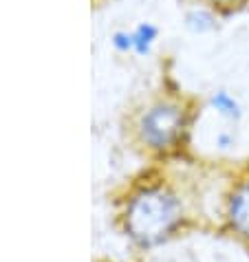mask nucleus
Here are the masks:
<instances>
[{
	"label": "nucleus",
	"instance_id": "nucleus-1",
	"mask_svg": "<svg viewBox=\"0 0 249 262\" xmlns=\"http://www.w3.org/2000/svg\"><path fill=\"white\" fill-rule=\"evenodd\" d=\"M181 223V203L163 187H146L128 203L123 227L141 247H155L177 229Z\"/></svg>",
	"mask_w": 249,
	"mask_h": 262
},
{
	"label": "nucleus",
	"instance_id": "nucleus-2",
	"mask_svg": "<svg viewBox=\"0 0 249 262\" xmlns=\"http://www.w3.org/2000/svg\"><path fill=\"white\" fill-rule=\"evenodd\" d=\"M185 128V113L177 104H157L141 117L139 130L141 139L157 150H165L181 139V133Z\"/></svg>",
	"mask_w": 249,
	"mask_h": 262
},
{
	"label": "nucleus",
	"instance_id": "nucleus-3",
	"mask_svg": "<svg viewBox=\"0 0 249 262\" xmlns=\"http://www.w3.org/2000/svg\"><path fill=\"white\" fill-rule=\"evenodd\" d=\"M227 216H230L232 227L243 238H249V181L234 190L230 207H227Z\"/></svg>",
	"mask_w": 249,
	"mask_h": 262
},
{
	"label": "nucleus",
	"instance_id": "nucleus-4",
	"mask_svg": "<svg viewBox=\"0 0 249 262\" xmlns=\"http://www.w3.org/2000/svg\"><path fill=\"white\" fill-rule=\"evenodd\" d=\"M157 38V29L152 25H141L137 29V31L133 33V49L137 51V53H148V49L152 45V40Z\"/></svg>",
	"mask_w": 249,
	"mask_h": 262
},
{
	"label": "nucleus",
	"instance_id": "nucleus-5",
	"mask_svg": "<svg viewBox=\"0 0 249 262\" xmlns=\"http://www.w3.org/2000/svg\"><path fill=\"white\" fill-rule=\"evenodd\" d=\"M212 106H214L218 113H223V115H227V117H232V119H238L240 117V108L236 104V99L230 97L223 91L216 93V95L212 97Z\"/></svg>",
	"mask_w": 249,
	"mask_h": 262
},
{
	"label": "nucleus",
	"instance_id": "nucleus-6",
	"mask_svg": "<svg viewBox=\"0 0 249 262\" xmlns=\"http://www.w3.org/2000/svg\"><path fill=\"white\" fill-rule=\"evenodd\" d=\"M185 23L190 29H194V31H208V29L214 27V18H212L208 11H192V13H188Z\"/></svg>",
	"mask_w": 249,
	"mask_h": 262
},
{
	"label": "nucleus",
	"instance_id": "nucleus-7",
	"mask_svg": "<svg viewBox=\"0 0 249 262\" xmlns=\"http://www.w3.org/2000/svg\"><path fill=\"white\" fill-rule=\"evenodd\" d=\"M113 45L119 49V51H128V49H133V35L130 33H115L113 35Z\"/></svg>",
	"mask_w": 249,
	"mask_h": 262
},
{
	"label": "nucleus",
	"instance_id": "nucleus-8",
	"mask_svg": "<svg viewBox=\"0 0 249 262\" xmlns=\"http://www.w3.org/2000/svg\"><path fill=\"white\" fill-rule=\"evenodd\" d=\"M212 3H218V5H234V3H238V0H212Z\"/></svg>",
	"mask_w": 249,
	"mask_h": 262
}]
</instances>
